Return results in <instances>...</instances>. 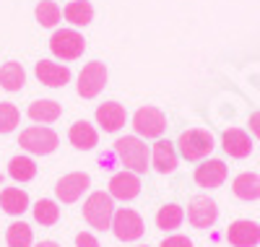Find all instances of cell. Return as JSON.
<instances>
[{
    "instance_id": "cell-1",
    "label": "cell",
    "mask_w": 260,
    "mask_h": 247,
    "mask_svg": "<svg viewBox=\"0 0 260 247\" xmlns=\"http://www.w3.org/2000/svg\"><path fill=\"white\" fill-rule=\"evenodd\" d=\"M112 216H115V198L110 193H91L83 203V219L91 224V229H110L112 227Z\"/></svg>"
},
{
    "instance_id": "cell-2",
    "label": "cell",
    "mask_w": 260,
    "mask_h": 247,
    "mask_svg": "<svg viewBox=\"0 0 260 247\" xmlns=\"http://www.w3.org/2000/svg\"><path fill=\"white\" fill-rule=\"evenodd\" d=\"M177 148L187 162H201L206 156H211V151H213V136L203 128H190V130L180 133Z\"/></svg>"
},
{
    "instance_id": "cell-3",
    "label": "cell",
    "mask_w": 260,
    "mask_h": 247,
    "mask_svg": "<svg viewBox=\"0 0 260 247\" xmlns=\"http://www.w3.org/2000/svg\"><path fill=\"white\" fill-rule=\"evenodd\" d=\"M115 153L117 159L130 169V172H146L148 169V146L138 138V136H125V138H117L115 143Z\"/></svg>"
},
{
    "instance_id": "cell-4",
    "label": "cell",
    "mask_w": 260,
    "mask_h": 247,
    "mask_svg": "<svg viewBox=\"0 0 260 247\" xmlns=\"http://www.w3.org/2000/svg\"><path fill=\"white\" fill-rule=\"evenodd\" d=\"M18 146L29 153H34V156H47L57 148V133L47 125H31L21 133Z\"/></svg>"
},
{
    "instance_id": "cell-5",
    "label": "cell",
    "mask_w": 260,
    "mask_h": 247,
    "mask_svg": "<svg viewBox=\"0 0 260 247\" xmlns=\"http://www.w3.org/2000/svg\"><path fill=\"white\" fill-rule=\"evenodd\" d=\"M50 50L60 60H78L86 50V39L76 29H57L50 39Z\"/></svg>"
},
{
    "instance_id": "cell-6",
    "label": "cell",
    "mask_w": 260,
    "mask_h": 247,
    "mask_svg": "<svg viewBox=\"0 0 260 247\" xmlns=\"http://www.w3.org/2000/svg\"><path fill=\"white\" fill-rule=\"evenodd\" d=\"M133 130L143 138H159L161 133L167 130V115L159 107H141L136 115H133Z\"/></svg>"
},
{
    "instance_id": "cell-7",
    "label": "cell",
    "mask_w": 260,
    "mask_h": 247,
    "mask_svg": "<svg viewBox=\"0 0 260 247\" xmlns=\"http://www.w3.org/2000/svg\"><path fill=\"white\" fill-rule=\"evenodd\" d=\"M110 229H112L115 237L122 239V242H136V239H141L143 232H146L143 219H141L133 208H120V211H115Z\"/></svg>"
},
{
    "instance_id": "cell-8",
    "label": "cell",
    "mask_w": 260,
    "mask_h": 247,
    "mask_svg": "<svg viewBox=\"0 0 260 247\" xmlns=\"http://www.w3.org/2000/svg\"><path fill=\"white\" fill-rule=\"evenodd\" d=\"M104 83H107V68H104V63H99V60L86 63L83 71L78 73V94L83 99H94V97H99Z\"/></svg>"
},
{
    "instance_id": "cell-9",
    "label": "cell",
    "mask_w": 260,
    "mask_h": 247,
    "mask_svg": "<svg viewBox=\"0 0 260 247\" xmlns=\"http://www.w3.org/2000/svg\"><path fill=\"white\" fill-rule=\"evenodd\" d=\"M89 185H91V177L86 172H71V174L57 179L55 195H57L60 203H76V200L89 190Z\"/></svg>"
},
{
    "instance_id": "cell-10",
    "label": "cell",
    "mask_w": 260,
    "mask_h": 247,
    "mask_svg": "<svg viewBox=\"0 0 260 247\" xmlns=\"http://www.w3.org/2000/svg\"><path fill=\"white\" fill-rule=\"evenodd\" d=\"M216 219H219V206H216L213 198L201 195V198H192L190 200V206H187V221L192 224L195 229L213 227Z\"/></svg>"
},
{
    "instance_id": "cell-11",
    "label": "cell",
    "mask_w": 260,
    "mask_h": 247,
    "mask_svg": "<svg viewBox=\"0 0 260 247\" xmlns=\"http://www.w3.org/2000/svg\"><path fill=\"white\" fill-rule=\"evenodd\" d=\"M226 239L234 247H257L260 244V224L250 221V219H240L229 224L226 229Z\"/></svg>"
},
{
    "instance_id": "cell-12",
    "label": "cell",
    "mask_w": 260,
    "mask_h": 247,
    "mask_svg": "<svg viewBox=\"0 0 260 247\" xmlns=\"http://www.w3.org/2000/svg\"><path fill=\"white\" fill-rule=\"evenodd\" d=\"M195 182L206 190L221 188L226 182V164L221 159H206L198 169H195Z\"/></svg>"
},
{
    "instance_id": "cell-13",
    "label": "cell",
    "mask_w": 260,
    "mask_h": 247,
    "mask_svg": "<svg viewBox=\"0 0 260 247\" xmlns=\"http://www.w3.org/2000/svg\"><path fill=\"white\" fill-rule=\"evenodd\" d=\"M127 120V112L120 102H104L96 107V125L104 133H117Z\"/></svg>"
},
{
    "instance_id": "cell-14",
    "label": "cell",
    "mask_w": 260,
    "mask_h": 247,
    "mask_svg": "<svg viewBox=\"0 0 260 247\" xmlns=\"http://www.w3.org/2000/svg\"><path fill=\"white\" fill-rule=\"evenodd\" d=\"M221 148L232 156V159H247L252 153V141L242 128H229L221 136Z\"/></svg>"
},
{
    "instance_id": "cell-15",
    "label": "cell",
    "mask_w": 260,
    "mask_h": 247,
    "mask_svg": "<svg viewBox=\"0 0 260 247\" xmlns=\"http://www.w3.org/2000/svg\"><path fill=\"white\" fill-rule=\"evenodd\" d=\"M34 71H37V78L50 88H60V86H65L71 81L68 65H60V63H52V60H39Z\"/></svg>"
},
{
    "instance_id": "cell-16",
    "label": "cell",
    "mask_w": 260,
    "mask_h": 247,
    "mask_svg": "<svg viewBox=\"0 0 260 247\" xmlns=\"http://www.w3.org/2000/svg\"><path fill=\"white\" fill-rule=\"evenodd\" d=\"M141 193V179L136 172H117L110 179V195L117 200H133Z\"/></svg>"
},
{
    "instance_id": "cell-17",
    "label": "cell",
    "mask_w": 260,
    "mask_h": 247,
    "mask_svg": "<svg viewBox=\"0 0 260 247\" xmlns=\"http://www.w3.org/2000/svg\"><path fill=\"white\" fill-rule=\"evenodd\" d=\"M151 159H154V169L161 174H172L177 169V148L169 141H156L154 151H151Z\"/></svg>"
},
{
    "instance_id": "cell-18",
    "label": "cell",
    "mask_w": 260,
    "mask_h": 247,
    "mask_svg": "<svg viewBox=\"0 0 260 247\" xmlns=\"http://www.w3.org/2000/svg\"><path fill=\"white\" fill-rule=\"evenodd\" d=\"M68 141L78 148V151H91L96 143H99V136H96V128L86 120H78L71 125L68 130Z\"/></svg>"
},
{
    "instance_id": "cell-19",
    "label": "cell",
    "mask_w": 260,
    "mask_h": 247,
    "mask_svg": "<svg viewBox=\"0 0 260 247\" xmlns=\"http://www.w3.org/2000/svg\"><path fill=\"white\" fill-rule=\"evenodd\" d=\"M232 193L240 200H247V203L250 200H257L260 198V174H255V172L237 174L232 182Z\"/></svg>"
},
{
    "instance_id": "cell-20",
    "label": "cell",
    "mask_w": 260,
    "mask_h": 247,
    "mask_svg": "<svg viewBox=\"0 0 260 247\" xmlns=\"http://www.w3.org/2000/svg\"><path fill=\"white\" fill-rule=\"evenodd\" d=\"M0 208H3L6 213L11 216H21L29 211V195L26 190L21 188H6L3 193H0Z\"/></svg>"
},
{
    "instance_id": "cell-21",
    "label": "cell",
    "mask_w": 260,
    "mask_h": 247,
    "mask_svg": "<svg viewBox=\"0 0 260 247\" xmlns=\"http://www.w3.org/2000/svg\"><path fill=\"white\" fill-rule=\"evenodd\" d=\"M62 16L71 26H89L94 21V6L89 0H71V3L65 6Z\"/></svg>"
},
{
    "instance_id": "cell-22",
    "label": "cell",
    "mask_w": 260,
    "mask_h": 247,
    "mask_svg": "<svg viewBox=\"0 0 260 247\" xmlns=\"http://www.w3.org/2000/svg\"><path fill=\"white\" fill-rule=\"evenodd\" d=\"M60 115H62V107L55 99H37L29 107V117L34 122H42V125H50V122L60 120Z\"/></svg>"
},
{
    "instance_id": "cell-23",
    "label": "cell",
    "mask_w": 260,
    "mask_h": 247,
    "mask_svg": "<svg viewBox=\"0 0 260 247\" xmlns=\"http://www.w3.org/2000/svg\"><path fill=\"white\" fill-rule=\"evenodd\" d=\"M26 83V71L21 68V63H3L0 65V86L6 91H21Z\"/></svg>"
},
{
    "instance_id": "cell-24",
    "label": "cell",
    "mask_w": 260,
    "mask_h": 247,
    "mask_svg": "<svg viewBox=\"0 0 260 247\" xmlns=\"http://www.w3.org/2000/svg\"><path fill=\"white\" fill-rule=\"evenodd\" d=\"M182 221H185V211H182V206H177V203H167V206H161L159 213H156V227L164 229V232L180 229Z\"/></svg>"
},
{
    "instance_id": "cell-25",
    "label": "cell",
    "mask_w": 260,
    "mask_h": 247,
    "mask_svg": "<svg viewBox=\"0 0 260 247\" xmlns=\"http://www.w3.org/2000/svg\"><path fill=\"white\" fill-rule=\"evenodd\" d=\"M8 174L16 179V182H29V179L37 177V164L31 156H13L8 164Z\"/></svg>"
},
{
    "instance_id": "cell-26",
    "label": "cell",
    "mask_w": 260,
    "mask_h": 247,
    "mask_svg": "<svg viewBox=\"0 0 260 247\" xmlns=\"http://www.w3.org/2000/svg\"><path fill=\"white\" fill-rule=\"evenodd\" d=\"M6 242H8V247H31V242H34L31 227L24 221H13L6 232Z\"/></svg>"
},
{
    "instance_id": "cell-27",
    "label": "cell",
    "mask_w": 260,
    "mask_h": 247,
    "mask_svg": "<svg viewBox=\"0 0 260 247\" xmlns=\"http://www.w3.org/2000/svg\"><path fill=\"white\" fill-rule=\"evenodd\" d=\"M60 18H62V11H60V6L55 3V0H42V3L37 6V21H39V26L55 29L60 24Z\"/></svg>"
},
{
    "instance_id": "cell-28",
    "label": "cell",
    "mask_w": 260,
    "mask_h": 247,
    "mask_svg": "<svg viewBox=\"0 0 260 247\" xmlns=\"http://www.w3.org/2000/svg\"><path fill=\"white\" fill-rule=\"evenodd\" d=\"M31 211H34V219L42 224V227H52V224H57V219H60L57 203H55V200H47V198L37 200Z\"/></svg>"
},
{
    "instance_id": "cell-29",
    "label": "cell",
    "mask_w": 260,
    "mask_h": 247,
    "mask_svg": "<svg viewBox=\"0 0 260 247\" xmlns=\"http://www.w3.org/2000/svg\"><path fill=\"white\" fill-rule=\"evenodd\" d=\"M18 120H21L18 107L13 102H0V133H3V136L11 133V130H16Z\"/></svg>"
},
{
    "instance_id": "cell-30",
    "label": "cell",
    "mask_w": 260,
    "mask_h": 247,
    "mask_svg": "<svg viewBox=\"0 0 260 247\" xmlns=\"http://www.w3.org/2000/svg\"><path fill=\"white\" fill-rule=\"evenodd\" d=\"M161 247H192V242H190V237H185V234H172V237H167V239L161 242Z\"/></svg>"
},
{
    "instance_id": "cell-31",
    "label": "cell",
    "mask_w": 260,
    "mask_h": 247,
    "mask_svg": "<svg viewBox=\"0 0 260 247\" xmlns=\"http://www.w3.org/2000/svg\"><path fill=\"white\" fill-rule=\"evenodd\" d=\"M76 247H99V242H96V237H94V234L81 232V234L76 237Z\"/></svg>"
},
{
    "instance_id": "cell-32",
    "label": "cell",
    "mask_w": 260,
    "mask_h": 247,
    "mask_svg": "<svg viewBox=\"0 0 260 247\" xmlns=\"http://www.w3.org/2000/svg\"><path fill=\"white\" fill-rule=\"evenodd\" d=\"M250 133H252V136L260 141V112H255V115H250Z\"/></svg>"
},
{
    "instance_id": "cell-33",
    "label": "cell",
    "mask_w": 260,
    "mask_h": 247,
    "mask_svg": "<svg viewBox=\"0 0 260 247\" xmlns=\"http://www.w3.org/2000/svg\"><path fill=\"white\" fill-rule=\"evenodd\" d=\"M34 247H60V244L52 242V239H45V242H39V244H34Z\"/></svg>"
},
{
    "instance_id": "cell-34",
    "label": "cell",
    "mask_w": 260,
    "mask_h": 247,
    "mask_svg": "<svg viewBox=\"0 0 260 247\" xmlns=\"http://www.w3.org/2000/svg\"><path fill=\"white\" fill-rule=\"evenodd\" d=\"M0 182H3V174H0Z\"/></svg>"
}]
</instances>
